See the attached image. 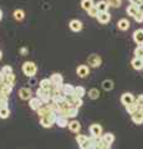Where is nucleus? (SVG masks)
Wrapping results in <instances>:
<instances>
[{
	"instance_id": "obj_17",
	"label": "nucleus",
	"mask_w": 143,
	"mask_h": 149,
	"mask_svg": "<svg viewBox=\"0 0 143 149\" xmlns=\"http://www.w3.org/2000/svg\"><path fill=\"white\" fill-rule=\"evenodd\" d=\"M77 114H78V107L71 106L70 108L66 111L65 117H67V118H75V117H77Z\"/></svg>"
},
{
	"instance_id": "obj_26",
	"label": "nucleus",
	"mask_w": 143,
	"mask_h": 149,
	"mask_svg": "<svg viewBox=\"0 0 143 149\" xmlns=\"http://www.w3.org/2000/svg\"><path fill=\"white\" fill-rule=\"evenodd\" d=\"M96 6H97V9L100 10V13H101V11H107L108 8H110L107 0H101V1H98L97 4H96Z\"/></svg>"
},
{
	"instance_id": "obj_34",
	"label": "nucleus",
	"mask_w": 143,
	"mask_h": 149,
	"mask_svg": "<svg viewBox=\"0 0 143 149\" xmlns=\"http://www.w3.org/2000/svg\"><path fill=\"white\" fill-rule=\"evenodd\" d=\"M89 97L91 100H97L100 97V91L97 90V88H91V90L89 91Z\"/></svg>"
},
{
	"instance_id": "obj_11",
	"label": "nucleus",
	"mask_w": 143,
	"mask_h": 149,
	"mask_svg": "<svg viewBox=\"0 0 143 149\" xmlns=\"http://www.w3.org/2000/svg\"><path fill=\"white\" fill-rule=\"evenodd\" d=\"M121 102H122V104L127 106V104H131V103H133V102H136V101H135V97H133L132 93L126 92V93H123V95L121 96Z\"/></svg>"
},
{
	"instance_id": "obj_45",
	"label": "nucleus",
	"mask_w": 143,
	"mask_h": 149,
	"mask_svg": "<svg viewBox=\"0 0 143 149\" xmlns=\"http://www.w3.org/2000/svg\"><path fill=\"white\" fill-rule=\"evenodd\" d=\"M4 82H5V74L0 71V83H4Z\"/></svg>"
},
{
	"instance_id": "obj_3",
	"label": "nucleus",
	"mask_w": 143,
	"mask_h": 149,
	"mask_svg": "<svg viewBox=\"0 0 143 149\" xmlns=\"http://www.w3.org/2000/svg\"><path fill=\"white\" fill-rule=\"evenodd\" d=\"M36 97H39V98L43 101L44 104H47L50 101H51V95H50V91L47 90H44V88L39 87L38 90H36Z\"/></svg>"
},
{
	"instance_id": "obj_50",
	"label": "nucleus",
	"mask_w": 143,
	"mask_h": 149,
	"mask_svg": "<svg viewBox=\"0 0 143 149\" xmlns=\"http://www.w3.org/2000/svg\"><path fill=\"white\" fill-rule=\"evenodd\" d=\"M1 58H3V52L0 51V60H1Z\"/></svg>"
},
{
	"instance_id": "obj_21",
	"label": "nucleus",
	"mask_w": 143,
	"mask_h": 149,
	"mask_svg": "<svg viewBox=\"0 0 143 149\" xmlns=\"http://www.w3.org/2000/svg\"><path fill=\"white\" fill-rule=\"evenodd\" d=\"M36 112H38V116H39V117H40V118H43V117H45V116H47L49 113H51V112H54V111H52L51 108H50V107H49L47 104H45V106L41 107L40 109L36 111Z\"/></svg>"
},
{
	"instance_id": "obj_40",
	"label": "nucleus",
	"mask_w": 143,
	"mask_h": 149,
	"mask_svg": "<svg viewBox=\"0 0 143 149\" xmlns=\"http://www.w3.org/2000/svg\"><path fill=\"white\" fill-rule=\"evenodd\" d=\"M87 139H89V137H87V136H84V134H77L76 138H75V141L77 142V144H81V143L86 142Z\"/></svg>"
},
{
	"instance_id": "obj_18",
	"label": "nucleus",
	"mask_w": 143,
	"mask_h": 149,
	"mask_svg": "<svg viewBox=\"0 0 143 149\" xmlns=\"http://www.w3.org/2000/svg\"><path fill=\"white\" fill-rule=\"evenodd\" d=\"M130 26H131V24L127 19H121V20L117 22V27L121 31H127L128 29H130Z\"/></svg>"
},
{
	"instance_id": "obj_7",
	"label": "nucleus",
	"mask_w": 143,
	"mask_h": 149,
	"mask_svg": "<svg viewBox=\"0 0 143 149\" xmlns=\"http://www.w3.org/2000/svg\"><path fill=\"white\" fill-rule=\"evenodd\" d=\"M76 73L78 77L81 78H85L90 74V66H86V65H80L77 68H76Z\"/></svg>"
},
{
	"instance_id": "obj_30",
	"label": "nucleus",
	"mask_w": 143,
	"mask_h": 149,
	"mask_svg": "<svg viewBox=\"0 0 143 149\" xmlns=\"http://www.w3.org/2000/svg\"><path fill=\"white\" fill-rule=\"evenodd\" d=\"M95 5V3H93V0H82L81 1V6L84 10H89V9H91L92 6Z\"/></svg>"
},
{
	"instance_id": "obj_37",
	"label": "nucleus",
	"mask_w": 143,
	"mask_h": 149,
	"mask_svg": "<svg viewBox=\"0 0 143 149\" xmlns=\"http://www.w3.org/2000/svg\"><path fill=\"white\" fill-rule=\"evenodd\" d=\"M135 56L138 58H143V45H138L135 50Z\"/></svg>"
},
{
	"instance_id": "obj_51",
	"label": "nucleus",
	"mask_w": 143,
	"mask_h": 149,
	"mask_svg": "<svg viewBox=\"0 0 143 149\" xmlns=\"http://www.w3.org/2000/svg\"><path fill=\"white\" fill-rule=\"evenodd\" d=\"M102 149H110V147H103Z\"/></svg>"
},
{
	"instance_id": "obj_19",
	"label": "nucleus",
	"mask_w": 143,
	"mask_h": 149,
	"mask_svg": "<svg viewBox=\"0 0 143 149\" xmlns=\"http://www.w3.org/2000/svg\"><path fill=\"white\" fill-rule=\"evenodd\" d=\"M68 118L67 117H63V116H57V119H56V123L60 128H65V127H68Z\"/></svg>"
},
{
	"instance_id": "obj_2",
	"label": "nucleus",
	"mask_w": 143,
	"mask_h": 149,
	"mask_svg": "<svg viewBox=\"0 0 143 149\" xmlns=\"http://www.w3.org/2000/svg\"><path fill=\"white\" fill-rule=\"evenodd\" d=\"M22 72H24L25 76L27 77H35L36 72H38V67H36L35 62L33 61H26L24 62V65H22Z\"/></svg>"
},
{
	"instance_id": "obj_14",
	"label": "nucleus",
	"mask_w": 143,
	"mask_h": 149,
	"mask_svg": "<svg viewBox=\"0 0 143 149\" xmlns=\"http://www.w3.org/2000/svg\"><path fill=\"white\" fill-rule=\"evenodd\" d=\"M133 40L137 45H143V29H138L133 32Z\"/></svg>"
},
{
	"instance_id": "obj_39",
	"label": "nucleus",
	"mask_w": 143,
	"mask_h": 149,
	"mask_svg": "<svg viewBox=\"0 0 143 149\" xmlns=\"http://www.w3.org/2000/svg\"><path fill=\"white\" fill-rule=\"evenodd\" d=\"M84 104V101H82V98L81 97H78V96H76L75 95V97H73V102H72V106H76V107H78V108H80V107Z\"/></svg>"
},
{
	"instance_id": "obj_6",
	"label": "nucleus",
	"mask_w": 143,
	"mask_h": 149,
	"mask_svg": "<svg viewBox=\"0 0 143 149\" xmlns=\"http://www.w3.org/2000/svg\"><path fill=\"white\" fill-rule=\"evenodd\" d=\"M19 97L24 101L30 100L31 97H33V91H31L29 87H21L19 90Z\"/></svg>"
},
{
	"instance_id": "obj_28",
	"label": "nucleus",
	"mask_w": 143,
	"mask_h": 149,
	"mask_svg": "<svg viewBox=\"0 0 143 149\" xmlns=\"http://www.w3.org/2000/svg\"><path fill=\"white\" fill-rule=\"evenodd\" d=\"M126 11H127L128 15L133 17V16H135L140 10H138V6H137V5H133V4H131V5H128V6H127Z\"/></svg>"
},
{
	"instance_id": "obj_48",
	"label": "nucleus",
	"mask_w": 143,
	"mask_h": 149,
	"mask_svg": "<svg viewBox=\"0 0 143 149\" xmlns=\"http://www.w3.org/2000/svg\"><path fill=\"white\" fill-rule=\"evenodd\" d=\"M138 10H140V11H142V13H143V3H141V5L138 6Z\"/></svg>"
},
{
	"instance_id": "obj_25",
	"label": "nucleus",
	"mask_w": 143,
	"mask_h": 149,
	"mask_svg": "<svg viewBox=\"0 0 143 149\" xmlns=\"http://www.w3.org/2000/svg\"><path fill=\"white\" fill-rule=\"evenodd\" d=\"M13 15L16 21H21V20H24V17H25V13H24V10H21V9H16V10L13 13Z\"/></svg>"
},
{
	"instance_id": "obj_10",
	"label": "nucleus",
	"mask_w": 143,
	"mask_h": 149,
	"mask_svg": "<svg viewBox=\"0 0 143 149\" xmlns=\"http://www.w3.org/2000/svg\"><path fill=\"white\" fill-rule=\"evenodd\" d=\"M97 20L101 24H108L111 21V14L108 11H101L97 16Z\"/></svg>"
},
{
	"instance_id": "obj_8",
	"label": "nucleus",
	"mask_w": 143,
	"mask_h": 149,
	"mask_svg": "<svg viewBox=\"0 0 143 149\" xmlns=\"http://www.w3.org/2000/svg\"><path fill=\"white\" fill-rule=\"evenodd\" d=\"M50 80L52 82V86L62 87V85H63V77H62V74H60V73H52Z\"/></svg>"
},
{
	"instance_id": "obj_44",
	"label": "nucleus",
	"mask_w": 143,
	"mask_h": 149,
	"mask_svg": "<svg viewBox=\"0 0 143 149\" xmlns=\"http://www.w3.org/2000/svg\"><path fill=\"white\" fill-rule=\"evenodd\" d=\"M20 54H21L22 56H26L27 54H29V50H27L26 47H21V49H20Z\"/></svg>"
},
{
	"instance_id": "obj_1",
	"label": "nucleus",
	"mask_w": 143,
	"mask_h": 149,
	"mask_svg": "<svg viewBox=\"0 0 143 149\" xmlns=\"http://www.w3.org/2000/svg\"><path fill=\"white\" fill-rule=\"evenodd\" d=\"M56 119H57V113L56 112H51V113H49L47 116L40 118V124L43 125L44 128H51L52 125L56 123Z\"/></svg>"
},
{
	"instance_id": "obj_16",
	"label": "nucleus",
	"mask_w": 143,
	"mask_h": 149,
	"mask_svg": "<svg viewBox=\"0 0 143 149\" xmlns=\"http://www.w3.org/2000/svg\"><path fill=\"white\" fill-rule=\"evenodd\" d=\"M75 91H76V87H73L72 85H70V83H63L62 85V92L63 95H75Z\"/></svg>"
},
{
	"instance_id": "obj_12",
	"label": "nucleus",
	"mask_w": 143,
	"mask_h": 149,
	"mask_svg": "<svg viewBox=\"0 0 143 149\" xmlns=\"http://www.w3.org/2000/svg\"><path fill=\"white\" fill-rule=\"evenodd\" d=\"M68 26H70V29L73 32H78V31L82 30V22L80 20H77V19H73V20H71L70 24H68Z\"/></svg>"
},
{
	"instance_id": "obj_20",
	"label": "nucleus",
	"mask_w": 143,
	"mask_h": 149,
	"mask_svg": "<svg viewBox=\"0 0 143 149\" xmlns=\"http://www.w3.org/2000/svg\"><path fill=\"white\" fill-rule=\"evenodd\" d=\"M131 65H132V67L135 70H137V71H141V70H143V58L135 57L131 61Z\"/></svg>"
},
{
	"instance_id": "obj_4",
	"label": "nucleus",
	"mask_w": 143,
	"mask_h": 149,
	"mask_svg": "<svg viewBox=\"0 0 143 149\" xmlns=\"http://www.w3.org/2000/svg\"><path fill=\"white\" fill-rule=\"evenodd\" d=\"M87 63H89L90 67H95V68L100 67L101 63H102V58H101V56L97 54H92L87 57Z\"/></svg>"
},
{
	"instance_id": "obj_38",
	"label": "nucleus",
	"mask_w": 143,
	"mask_h": 149,
	"mask_svg": "<svg viewBox=\"0 0 143 149\" xmlns=\"http://www.w3.org/2000/svg\"><path fill=\"white\" fill-rule=\"evenodd\" d=\"M107 3L111 8H119L122 5V0H107Z\"/></svg>"
},
{
	"instance_id": "obj_24",
	"label": "nucleus",
	"mask_w": 143,
	"mask_h": 149,
	"mask_svg": "<svg viewBox=\"0 0 143 149\" xmlns=\"http://www.w3.org/2000/svg\"><path fill=\"white\" fill-rule=\"evenodd\" d=\"M39 85H40L39 87L44 88V90L50 91V90H51V87H52V82H51V80H50V78H43V80L40 81Z\"/></svg>"
},
{
	"instance_id": "obj_47",
	"label": "nucleus",
	"mask_w": 143,
	"mask_h": 149,
	"mask_svg": "<svg viewBox=\"0 0 143 149\" xmlns=\"http://www.w3.org/2000/svg\"><path fill=\"white\" fill-rule=\"evenodd\" d=\"M4 106H8V103H6V102H4V101L0 100V108H3Z\"/></svg>"
},
{
	"instance_id": "obj_5",
	"label": "nucleus",
	"mask_w": 143,
	"mask_h": 149,
	"mask_svg": "<svg viewBox=\"0 0 143 149\" xmlns=\"http://www.w3.org/2000/svg\"><path fill=\"white\" fill-rule=\"evenodd\" d=\"M29 106H30V108L33 111H38L44 106V103H43V101H41L39 97H31V98L29 100Z\"/></svg>"
},
{
	"instance_id": "obj_43",
	"label": "nucleus",
	"mask_w": 143,
	"mask_h": 149,
	"mask_svg": "<svg viewBox=\"0 0 143 149\" xmlns=\"http://www.w3.org/2000/svg\"><path fill=\"white\" fill-rule=\"evenodd\" d=\"M136 103L138 106V109H142L143 108V95L138 96V98L136 100Z\"/></svg>"
},
{
	"instance_id": "obj_32",
	"label": "nucleus",
	"mask_w": 143,
	"mask_h": 149,
	"mask_svg": "<svg viewBox=\"0 0 143 149\" xmlns=\"http://www.w3.org/2000/svg\"><path fill=\"white\" fill-rule=\"evenodd\" d=\"M10 116V109L8 108V106H4L3 108H0V118L5 119Z\"/></svg>"
},
{
	"instance_id": "obj_52",
	"label": "nucleus",
	"mask_w": 143,
	"mask_h": 149,
	"mask_svg": "<svg viewBox=\"0 0 143 149\" xmlns=\"http://www.w3.org/2000/svg\"><path fill=\"white\" fill-rule=\"evenodd\" d=\"M140 111H142V112H143V108H142V109H140Z\"/></svg>"
},
{
	"instance_id": "obj_35",
	"label": "nucleus",
	"mask_w": 143,
	"mask_h": 149,
	"mask_svg": "<svg viewBox=\"0 0 143 149\" xmlns=\"http://www.w3.org/2000/svg\"><path fill=\"white\" fill-rule=\"evenodd\" d=\"M80 146V149H92V146H93V143L91 142V139L89 138L86 142L84 143H81V144H78Z\"/></svg>"
},
{
	"instance_id": "obj_41",
	"label": "nucleus",
	"mask_w": 143,
	"mask_h": 149,
	"mask_svg": "<svg viewBox=\"0 0 143 149\" xmlns=\"http://www.w3.org/2000/svg\"><path fill=\"white\" fill-rule=\"evenodd\" d=\"M0 71H1L6 76V74H9V73H13V67L9 66V65H5V66H3V68L0 70Z\"/></svg>"
},
{
	"instance_id": "obj_27",
	"label": "nucleus",
	"mask_w": 143,
	"mask_h": 149,
	"mask_svg": "<svg viewBox=\"0 0 143 149\" xmlns=\"http://www.w3.org/2000/svg\"><path fill=\"white\" fill-rule=\"evenodd\" d=\"M126 107V111H127V113L128 114H133V113H136L137 111H140L138 109V106H137V103L136 102H133V103H131V104H127V106H124Z\"/></svg>"
},
{
	"instance_id": "obj_31",
	"label": "nucleus",
	"mask_w": 143,
	"mask_h": 149,
	"mask_svg": "<svg viewBox=\"0 0 143 149\" xmlns=\"http://www.w3.org/2000/svg\"><path fill=\"white\" fill-rule=\"evenodd\" d=\"M15 82H16V77H15V74H14V72L9 73V74L5 76V83H9V85L14 86L15 85Z\"/></svg>"
},
{
	"instance_id": "obj_53",
	"label": "nucleus",
	"mask_w": 143,
	"mask_h": 149,
	"mask_svg": "<svg viewBox=\"0 0 143 149\" xmlns=\"http://www.w3.org/2000/svg\"><path fill=\"white\" fill-rule=\"evenodd\" d=\"M130 1H131V0H130Z\"/></svg>"
},
{
	"instance_id": "obj_15",
	"label": "nucleus",
	"mask_w": 143,
	"mask_h": 149,
	"mask_svg": "<svg viewBox=\"0 0 143 149\" xmlns=\"http://www.w3.org/2000/svg\"><path fill=\"white\" fill-rule=\"evenodd\" d=\"M90 133H91V136L101 137L102 136V127L100 124H92L90 127Z\"/></svg>"
},
{
	"instance_id": "obj_36",
	"label": "nucleus",
	"mask_w": 143,
	"mask_h": 149,
	"mask_svg": "<svg viewBox=\"0 0 143 149\" xmlns=\"http://www.w3.org/2000/svg\"><path fill=\"white\" fill-rule=\"evenodd\" d=\"M75 95L76 96H78V97H84L85 95H86V88L85 87H82V86H78V87H76V91H75Z\"/></svg>"
},
{
	"instance_id": "obj_33",
	"label": "nucleus",
	"mask_w": 143,
	"mask_h": 149,
	"mask_svg": "<svg viewBox=\"0 0 143 149\" xmlns=\"http://www.w3.org/2000/svg\"><path fill=\"white\" fill-rule=\"evenodd\" d=\"M87 14H89L91 17H97V16H98L100 10L97 9V6H96V4H95V5L92 6L91 9H89V10H87Z\"/></svg>"
},
{
	"instance_id": "obj_23",
	"label": "nucleus",
	"mask_w": 143,
	"mask_h": 149,
	"mask_svg": "<svg viewBox=\"0 0 143 149\" xmlns=\"http://www.w3.org/2000/svg\"><path fill=\"white\" fill-rule=\"evenodd\" d=\"M132 120L136 124H142L143 123V112L142 111H137L136 113L132 114Z\"/></svg>"
},
{
	"instance_id": "obj_22",
	"label": "nucleus",
	"mask_w": 143,
	"mask_h": 149,
	"mask_svg": "<svg viewBox=\"0 0 143 149\" xmlns=\"http://www.w3.org/2000/svg\"><path fill=\"white\" fill-rule=\"evenodd\" d=\"M68 129L71 130L73 133H78L81 130V124L78 120H71L70 123H68Z\"/></svg>"
},
{
	"instance_id": "obj_9",
	"label": "nucleus",
	"mask_w": 143,
	"mask_h": 149,
	"mask_svg": "<svg viewBox=\"0 0 143 149\" xmlns=\"http://www.w3.org/2000/svg\"><path fill=\"white\" fill-rule=\"evenodd\" d=\"M101 141H102V143L106 147H110L111 144L114 142V136L112 133H105V134L101 136Z\"/></svg>"
},
{
	"instance_id": "obj_13",
	"label": "nucleus",
	"mask_w": 143,
	"mask_h": 149,
	"mask_svg": "<svg viewBox=\"0 0 143 149\" xmlns=\"http://www.w3.org/2000/svg\"><path fill=\"white\" fill-rule=\"evenodd\" d=\"M13 88L14 86L9 85V83H0V93H3V95H6V96H10L11 92H13Z\"/></svg>"
},
{
	"instance_id": "obj_42",
	"label": "nucleus",
	"mask_w": 143,
	"mask_h": 149,
	"mask_svg": "<svg viewBox=\"0 0 143 149\" xmlns=\"http://www.w3.org/2000/svg\"><path fill=\"white\" fill-rule=\"evenodd\" d=\"M133 19L136 20V22H142L143 21V13L142 11H138L135 16H133Z\"/></svg>"
},
{
	"instance_id": "obj_29",
	"label": "nucleus",
	"mask_w": 143,
	"mask_h": 149,
	"mask_svg": "<svg viewBox=\"0 0 143 149\" xmlns=\"http://www.w3.org/2000/svg\"><path fill=\"white\" fill-rule=\"evenodd\" d=\"M113 87H114V85H113L112 80H105L102 82V88L105 91H111V90H113Z\"/></svg>"
},
{
	"instance_id": "obj_49",
	"label": "nucleus",
	"mask_w": 143,
	"mask_h": 149,
	"mask_svg": "<svg viewBox=\"0 0 143 149\" xmlns=\"http://www.w3.org/2000/svg\"><path fill=\"white\" fill-rule=\"evenodd\" d=\"M1 19H3V11L0 10V20H1Z\"/></svg>"
},
{
	"instance_id": "obj_46",
	"label": "nucleus",
	"mask_w": 143,
	"mask_h": 149,
	"mask_svg": "<svg viewBox=\"0 0 143 149\" xmlns=\"http://www.w3.org/2000/svg\"><path fill=\"white\" fill-rule=\"evenodd\" d=\"M29 82H30V85H35V82H36L35 77H30V78H29Z\"/></svg>"
}]
</instances>
